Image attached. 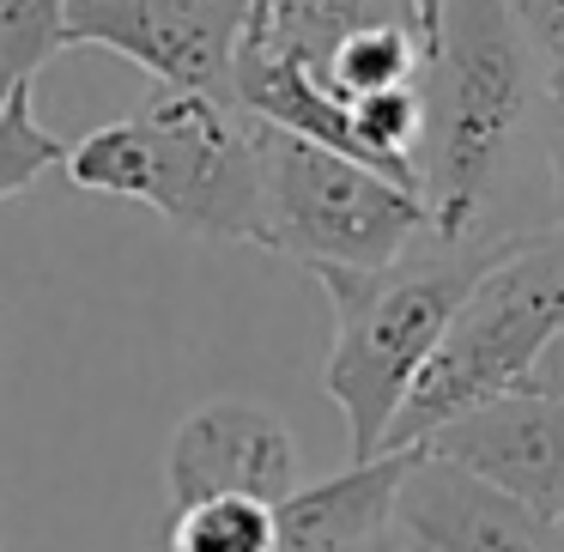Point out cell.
I'll return each mask as SVG.
<instances>
[{"label":"cell","instance_id":"7","mask_svg":"<svg viewBox=\"0 0 564 552\" xmlns=\"http://www.w3.org/2000/svg\"><path fill=\"white\" fill-rule=\"evenodd\" d=\"M419 450L479 474L522 498L528 510L564 522V401L540 389H503L467 413L443 419Z\"/></svg>","mask_w":564,"mask_h":552},{"label":"cell","instance_id":"4","mask_svg":"<svg viewBox=\"0 0 564 552\" xmlns=\"http://www.w3.org/2000/svg\"><path fill=\"white\" fill-rule=\"evenodd\" d=\"M564 322V219L546 231H516V243L467 285L443 340L401 394L382 450H413L443 419L516 389L540 346Z\"/></svg>","mask_w":564,"mask_h":552},{"label":"cell","instance_id":"11","mask_svg":"<svg viewBox=\"0 0 564 552\" xmlns=\"http://www.w3.org/2000/svg\"><path fill=\"white\" fill-rule=\"evenodd\" d=\"M164 552H273V504L200 498L171 516Z\"/></svg>","mask_w":564,"mask_h":552},{"label":"cell","instance_id":"6","mask_svg":"<svg viewBox=\"0 0 564 552\" xmlns=\"http://www.w3.org/2000/svg\"><path fill=\"white\" fill-rule=\"evenodd\" d=\"M62 43L122 55L152 86L237 98L243 0H67Z\"/></svg>","mask_w":564,"mask_h":552},{"label":"cell","instance_id":"8","mask_svg":"<svg viewBox=\"0 0 564 552\" xmlns=\"http://www.w3.org/2000/svg\"><path fill=\"white\" fill-rule=\"evenodd\" d=\"M297 486V443L280 413L256 401H207L171 431L164 498L171 510L200 498H261L280 504Z\"/></svg>","mask_w":564,"mask_h":552},{"label":"cell","instance_id":"21","mask_svg":"<svg viewBox=\"0 0 564 552\" xmlns=\"http://www.w3.org/2000/svg\"><path fill=\"white\" fill-rule=\"evenodd\" d=\"M0 98H7V91H0Z\"/></svg>","mask_w":564,"mask_h":552},{"label":"cell","instance_id":"13","mask_svg":"<svg viewBox=\"0 0 564 552\" xmlns=\"http://www.w3.org/2000/svg\"><path fill=\"white\" fill-rule=\"evenodd\" d=\"M62 159H67V147L31 116V86H13L0 98V201L25 195Z\"/></svg>","mask_w":564,"mask_h":552},{"label":"cell","instance_id":"18","mask_svg":"<svg viewBox=\"0 0 564 552\" xmlns=\"http://www.w3.org/2000/svg\"><path fill=\"white\" fill-rule=\"evenodd\" d=\"M419 31H425V50H437V0H413Z\"/></svg>","mask_w":564,"mask_h":552},{"label":"cell","instance_id":"16","mask_svg":"<svg viewBox=\"0 0 564 552\" xmlns=\"http://www.w3.org/2000/svg\"><path fill=\"white\" fill-rule=\"evenodd\" d=\"M516 389H540V394H558L564 401V322H558V334L540 346V358L528 365V377L516 382Z\"/></svg>","mask_w":564,"mask_h":552},{"label":"cell","instance_id":"14","mask_svg":"<svg viewBox=\"0 0 564 552\" xmlns=\"http://www.w3.org/2000/svg\"><path fill=\"white\" fill-rule=\"evenodd\" d=\"M503 7L516 13V25H522L528 50L540 55V67L558 62V50H564V0H503Z\"/></svg>","mask_w":564,"mask_h":552},{"label":"cell","instance_id":"15","mask_svg":"<svg viewBox=\"0 0 564 552\" xmlns=\"http://www.w3.org/2000/svg\"><path fill=\"white\" fill-rule=\"evenodd\" d=\"M540 91H546V159H552V201H558V219H564V74H552Z\"/></svg>","mask_w":564,"mask_h":552},{"label":"cell","instance_id":"19","mask_svg":"<svg viewBox=\"0 0 564 552\" xmlns=\"http://www.w3.org/2000/svg\"><path fill=\"white\" fill-rule=\"evenodd\" d=\"M268 13H273V0H243V37H256L268 25Z\"/></svg>","mask_w":564,"mask_h":552},{"label":"cell","instance_id":"12","mask_svg":"<svg viewBox=\"0 0 564 552\" xmlns=\"http://www.w3.org/2000/svg\"><path fill=\"white\" fill-rule=\"evenodd\" d=\"M67 0H0V91L31 86L67 50Z\"/></svg>","mask_w":564,"mask_h":552},{"label":"cell","instance_id":"10","mask_svg":"<svg viewBox=\"0 0 564 552\" xmlns=\"http://www.w3.org/2000/svg\"><path fill=\"white\" fill-rule=\"evenodd\" d=\"M406 455L413 450H382L316 486L297 479L273 504V552H352L377 540L394 522V486L406 474Z\"/></svg>","mask_w":564,"mask_h":552},{"label":"cell","instance_id":"5","mask_svg":"<svg viewBox=\"0 0 564 552\" xmlns=\"http://www.w3.org/2000/svg\"><path fill=\"white\" fill-rule=\"evenodd\" d=\"M431 237L419 188L261 122V249L297 268H382Z\"/></svg>","mask_w":564,"mask_h":552},{"label":"cell","instance_id":"20","mask_svg":"<svg viewBox=\"0 0 564 552\" xmlns=\"http://www.w3.org/2000/svg\"><path fill=\"white\" fill-rule=\"evenodd\" d=\"M552 74H564V50H558V62H552V67H546V79H552Z\"/></svg>","mask_w":564,"mask_h":552},{"label":"cell","instance_id":"1","mask_svg":"<svg viewBox=\"0 0 564 552\" xmlns=\"http://www.w3.org/2000/svg\"><path fill=\"white\" fill-rule=\"evenodd\" d=\"M62 164L74 188L140 201L188 237L261 243V122L237 98L152 86Z\"/></svg>","mask_w":564,"mask_h":552},{"label":"cell","instance_id":"3","mask_svg":"<svg viewBox=\"0 0 564 552\" xmlns=\"http://www.w3.org/2000/svg\"><path fill=\"white\" fill-rule=\"evenodd\" d=\"M540 86L546 67L503 0H437V50L419 74L425 91L419 183L431 207V237L486 231L479 213L522 140Z\"/></svg>","mask_w":564,"mask_h":552},{"label":"cell","instance_id":"17","mask_svg":"<svg viewBox=\"0 0 564 552\" xmlns=\"http://www.w3.org/2000/svg\"><path fill=\"white\" fill-rule=\"evenodd\" d=\"M352 552H419V546H413V540H406V534H401V528H394V522H389V528H382V534H377V540H365V546H352Z\"/></svg>","mask_w":564,"mask_h":552},{"label":"cell","instance_id":"2","mask_svg":"<svg viewBox=\"0 0 564 552\" xmlns=\"http://www.w3.org/2000/svg\"><path fill=\"white\" fill-rule=\"evenodd\" d=\"M516 243V231L419 237L382 268H310L334 310V346L322 365V389L346 413L352 462L382 455L389 419L413 389L419 365L443 340L467 285Z\"/></svg>","mask_w":564,"mask_h":552},{"label":"cell","instance_id":"9","mask_svg":"<svg viewBox=\"0 0 564 552\" xmlns=\"http://www.w3.org/2000/svg\"><path fill=\"white\" fill-rule=\"evenodd\" d=\"M394 528L419 552H564V522L419 443L394 486Z\"/></svg>","mask_w":564,"mask_h":552}]
</instances>
